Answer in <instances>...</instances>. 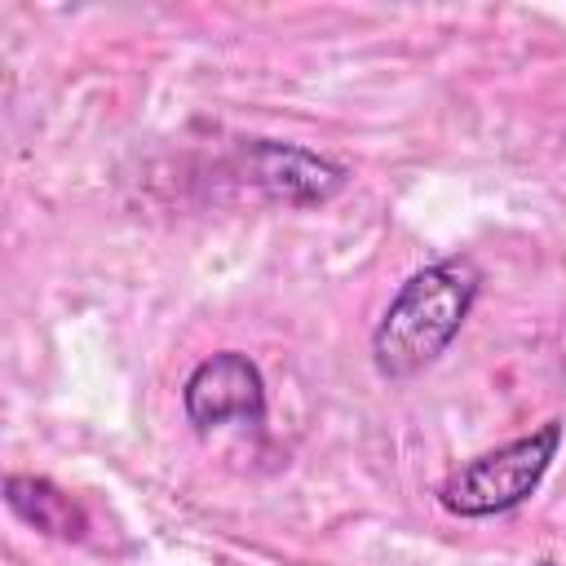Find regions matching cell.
<instances>
[{
  "label": "cell",
  "mask_w": 566,
  "mask_h": 566,
  "mask_svg": "<svg viewBox=\"0 0 566 566\" xmlns=\"http://www.w3.org/2000/svg\"><path fill=\"white\" fill-rule=\"evenodd\" d=\"M478 292H482V270L464 252H451V256L416 270L394 292L380 323L371 327L376 371L385 380H407V376L424 371L460 336Z\"/></svg>",
  "instance_id": "6da1fadb"
},
{
  "label": "cell",
  "mask_w": 566,
  "mask_h": 566,
  "mask_svg": "<svg viewBox=\"0 0 566 566\" xmlns=\"http://www.w3.org/2000/svg\"><path fill=\"white\" fill-rule=\"evenodd\" d=\"M4 504L27 526H35L40 535H53V539H84V531H88L84 504L40 473H9L4 478Z\"/></svg>",
  "instance_id": "5b68a950"
},
{
  "label": "cell",
  "mask_w": 566,
  "mask_h": 566,
  "mask_svg": "<svg viewBox=\"0 0 566 566\" xmlns=\"http://www.w3.org/2000/svg\"><path fill=\"white\" fill-rule=\"evenodd\" d=\"M522 566H557V562H522Z\"/></svg>",
  "instance_id": "8992f818"
},
{
  "label": "cell",
  "mask_w": 566,
  "mask_h": 566,
  "mask_svg": "<svg viewBox=\"0 0 566 566\" xmlns=\"http://www.w3.org/2000/svg\"><path fill=\"white\" fill-rule=\"evenodd\" d=\"M562 451V420H544L526 438H513L486 455L464 460L438 482V504L451 517H495L526 504Z\"/></svg>",
  "instance_id": "7a4b0ae2"
},
{
  "label": "cell",
  "mask_w": 566,
  "mask_h": 566,
  "mask_svg": "<svg viewBox=\"0 0 566 566\" xmlns=\"http://www.w3.org/2000/svg\"><path fill=\"white\" fill-rule=\"evenodd\" d=\"M181 407L195 429H217L226 420L265 424V380L261 367L239 349H217L181 385Z\"/></svg>",
  "instance_id": "3957f363"
},
{
  "label": "cell",
  "mask_w": 566,
  "mask_h": 566,
  "mask_svg": "<svg viewBox=\"0 0 566 566\" xmlns=\"http://www.w3.org/2000/svg\"><path fill=\"white\" fill-rule=\"evenodd\" d=\"M243 168H248V181L265 199L292 203V208L327 203L349 181L345 164H336L327 155H314L305 146H292V142H270V137H261L243 150Z\"/></svg>",
  "instance_id": "277c9868"
}]
</instances>
